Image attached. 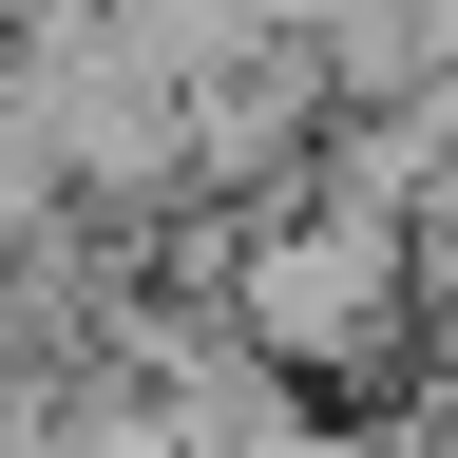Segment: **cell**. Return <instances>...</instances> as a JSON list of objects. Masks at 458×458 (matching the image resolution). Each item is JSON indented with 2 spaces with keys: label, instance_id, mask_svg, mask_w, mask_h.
<instances>
[{
  "label": "cell",
  "instance_id": "6da1fadb",
  "mask_svg": "<svg viewBox=\"0 0 458 458\" xmlns=\"http://www.w3.org/2000/svg\"><path fill=\"white\" fill-rule=\"evenodd\" d=\"M382 286H401V249H382L363 210H325V229H267L229 306H249V344H267V363H344V344L382 325Z\"/></svg>",
  "mask_w": 458,
  "mask_h": 458
}]
</instances>
